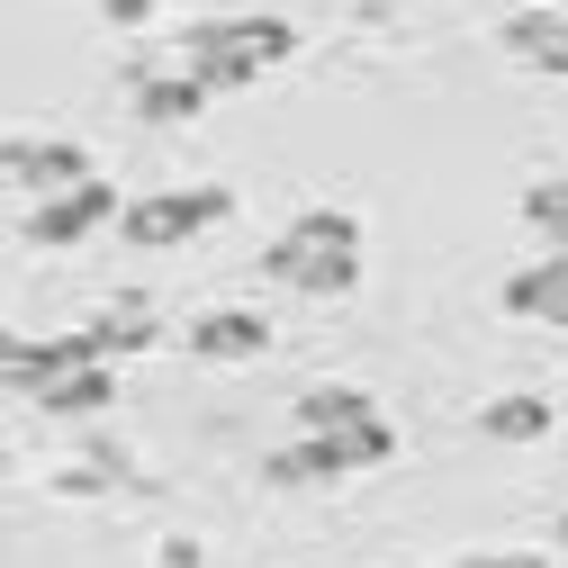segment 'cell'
<instances>
[{
    "label": "cell",
    "instance_id": "6da1fadb",
    "mask_svg": "<svg viewBox=\"0 0 568 568\" xmlns=\"http://www.w3.org/2000/svg\"><path fill=\"white\" fill-rule=\"evenodd\" d=\"M280 54H298V28L280 19V10H244V19H199V28L181 37V73L217 100V91L262 82Z\"/></svg>",
    "mask_w": 568,
    "mask_h": 568
},
{
    "label": "cell",
    "instance_id": "7a4b0ae2",
    "mask_svg": "<svg viewBox=\"0 0 568 568\" xmlns=\"http://www.w3.org/2000/svg\"><path fill=\"white\" fill-rule=\"evenodd\" d=\"M262 271L280 290H307V298H343L352 280H362V226L343 217V207H307V217L262 253Z\"/></svg>",
    "mask_w": 568,
    "mask_h": 568
},
{
    "label": "cell",
    "instance_id": "3957f363",
    "mask_svg": "<svg viewBox=\"0 0 568 568\" xmlns=\"http://www.w3.org/2000/svg\"><path fill=\"white\" fill-rule=\"evenodd\" d=\"M388 460H397V434H388V415H371V424H352V434H298L290 452L262 460V478L271 487H325V478L388 469Z\"/></svg>",
    "mask_w": 568,
    "mask_h": 568
},
{
    "label": "cell",
    "instance_id": "277c9868",
    "mask_svg": "<svg viewBox=\"0 0 568 568\" xmlns=\"http://www.w3.org/2000/svg\"><path fill=\"white\" fill-rule=\"evenodd\" d=\"M235 207V190H154V199H126L118 207V226H126V244H190V235H207Z\"/></svg>",
    "mask_w": 568,
    "mask_h": 568
},
{
    "label": "cell",
    "instance_id": "5b68a950",
    "mask_svg": "<svg viewBox=\"0 0 568 568\" xmlns=\"http://www.w3.org/2000/svg\"><path fill=\"white\" fill-rule=\"evenodd\" d=\"M0 172H10L19 190H37V199H54V190L91 181V154L73 145V135H0Z\"/></svg>",
    "mask_w": 568,
    "mask_h": 568
},
{
    "label": "cell",
    "instance_id": "8992f818",
    "mask_svg": "<svg viewBox=\"0 0 568 568\" xmlns=\"http://www.w3.org/2000/svg\"><path fill=\"white\" fill-rule=\"evenodd\" d=\"M118 207H126V199H118L109 181H73V190H54V199L28 207V244H45V253H54V244H82L91 226L118 217Z\"/></svg>",
    "mask_w": 568,
    "mask_h": 568
},
{
    "label": "cell",
    "instance_id": "52a82bcc",
    "mask_svg": "<svg viewBox=\"0 0 568 568\" xmlns=\"http://www.w3.org/2000/svg\"><path fill=\"white\" fill-rule=\"evenodd\" d=\"M126 82H135V118H145V126H181V118H199V100H207V91L181 73V63L163 73L154 54H135V63H126Z\"/></svg>",
    "mask_w": 568,
    "mask_h": 568
},
{
    "label": "cell",
    "instance_id": "ba28073f",
    "mask_svg": "<svg viewBox=\"0 0 568 568\" xmlns=\"http://www.w3.org/2000/svg\"><path fill=\"white\" fill-rule=\"evenodd\" d=\"M496 298H506V316H541V325H559V334H568V253H550V262L515 271Z\"/></svg>",
    "mask_w": 568,
    "mask_h": 568
},
{
    "label": "cell",
    "instance_id": "9c48e42d",
    "mask_svg": "<svg viewBox=\"0 0 568 568\" xmlns=\"http://www.w3.org/2000/svg\"><path fill=\"white\" fill-rule=\"evenodd\" d=\"M496 37H506V54H524L532 73L568 82V10H524V19H506Z\"/></svg>",
    "mask_w": 568,
    "mask_h": 568
},
{
    "label": "cell",
    "instance_id": "30bf717a",
    "mask_svg": "<svg viewBox=\"0 0 568 568\" xmlns=\"http://www.w3.org/2000/svg\"><path fill=\"white\" fill-rule=\"evenodd\" d=\"M262 343H271V325H262L253 307H207V316L190 325V352H199V362H253Z\"/></svg>",
    "mask_w": 568,
    "mask_h": 568
},
{
    "label": "cell",
    "instance_id": "8fae6325",
    "mask_svg": "<svg viewBox=\"0 0 568 568\" xmlns=\"http://www.w3.org/2000/svg\"><path fill=\"white\" fill-rule=\"evenodd\" d=\"M379 406L362 397V388H343V379H325V388H307L298 397V434H352V424H371Z\"/></svg>",
    "mask_w": 568,
    "mask_h": 568
},
{
    "label": "cell",
    "instance_id": "7c38bea8",
    "mask_svg": "<svg viewBox=\"0 0 568 568\" xmlns=\"http://www.w3.org/2000/svg\"><path fill=\"white\" fill-rule=\"evenodd\" d=\"M109 397H118L109 362H91V371H63V379H45V388H37V406H45V415H100Z\"/></svg>",
    "mask_w": 568,
    "mask_h": 568
},
{
    "label": "cell",
    "instance_id": "4fadbf2b",
    "mask_svg": "<svg viewBox=\"0 0 568 568\" xmlns=\"http://www.w3.org/2000/svg\"><path fill=\"white\" fill-rule=\"evenodd\" d=\"M478 424H487L496 443H541V434H550V397H496Z\"/></svg>",
    "mask_w": 568,
    "mask_h": 568
},
{
    "label": "cell",
    "instance_id": "5bb4252c",
    "mask_svg": "<svg viewBox=\"0 0 568 568\" xmlns=\"http://www.w3.org/2000/svg\"><path fill=\"white\" fill-rule=\"evenodd\" d=\"M524 217L550 235V253H568V181H532L524 190Z\"/></svg>",
    "mask_w": 568,
    "mask_h": 568
}]
</instances>
